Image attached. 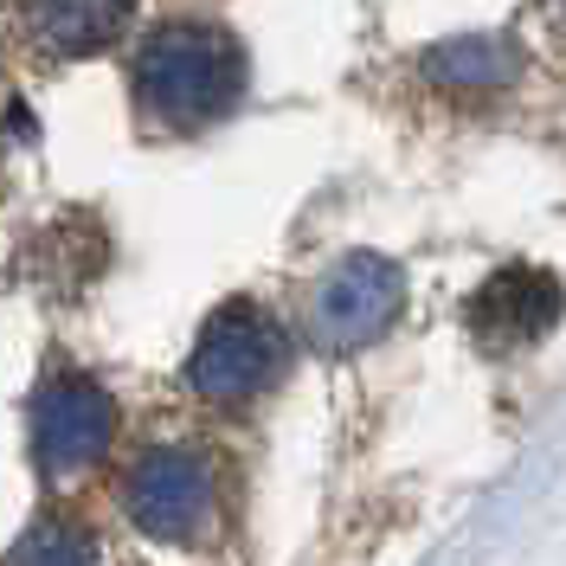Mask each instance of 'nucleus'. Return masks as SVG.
Instances as JSON below:
<instances>
[{"mask_svg":"<svg viewBox=\"0 0 566 566\" xmlns=\"http://www.w3.org/2000/svg\"><path fill=\"white\" fill-rule=\"evenodd\" d=\"M136 109L161 129H207L245 97V45L212 20H161L129 65Z\"/></svg>","mask_w":566,"mask_h":566,"instance_id":"nucleus-1","label":"nucleus"},{"mask_svg":"<svg viewBox=\"0 0 566 566\" xmlns=\"http://www.w3.org/2000/svg\"><path fill=\"white\" fill-rule=\"evenodd\" d=\"M283 367H290V328L277 316H264L258 303H226L207 316L180 374L207 406H245V399L277 387Z\"/></svg>","mask_w":566,"mask_h":566,"instance_id":"nucleus-2","label":"nucleus"},{"mask_svg":"<svg viewBox=\"0 0 566 566\" xmlns=\"http://www.w3.org/2000/svg\"><path fill=\"white\" fill-rule=\"evenodd\" d=\"M123 515L148 541H168V547L207 541L219 522V483H212L207 458L187 444H148L123 470Z\"/></svg>","mask_w":566,"mask_h":566,"instance_id":"nucleus-3","label":"nucleus"},{"mask_svg":"<svg viewBox=\"0 0 566 566\" xmlns=\"http://www.w3.org/2000/svg\"><path fill=\"white\" fill-rule=\"evenodd\" d=\"M399 310H406V277H399V264L374 258V251H354V258H335L316 277L303 322H310V342H316V348L348 354V348L380 342L392 322H399Z\"/></svg>","mask_w":566,"mask_h":566,"instance_id":"nucleus-4","label":"nucleus"},{"mask_svg":"<svg viewBox=\"0 0 566 566\" xmlns=\"http://www.w3.org/2000/svg\"><path fill=\"white\" fill-rule=\"evenodd\" d=\"M116 399L91 374H52L33 392V463L45 476H77L109 451Z\"/></svg>","mask_w":566,"mask_h":566,"instance_id":"nucleus-5","label":"nucleus"},{"mask_svg":"<svg viewBox=\"0 0 566 566\" xmlns=\"http://www.w3.org/2000/svg\"><path fill=\"white\" fill-rule=\"evenodd\" d=\"M566 310V290L554 271L541 264H502L476 283V296L463 303V322H470V342L483 354H522L534 348Z\"/></svg>","mask_w":566,"mask_h":566,"instance_id":"nucleus-6","label":"nucleus"},{"mask_svg":"<svg viewBox=\"0 0 566 566\" xmlns=\"http://www.w3.org/2000/svg\"><path fill=\"white\" fill-rule=\"evenodd\" d=\"M20 13H27L33 45H45L52 59H84L129 27L136 0H20Z\"/></svg>","mask_w":566,"mask_h":566,"instance_id":"nucleus-7","label":"nucleus"},{"mask_svg":"<svg viewBox=\"0 0 566 566\" xmlns=\"http://www.w3.org/2000/svg\"><path fill=\"white\" fill-rule=\"evenodd\" d=\"M424 71H431V84H438V91H451V97H495L502 84H515L522 52H515L509 39L470 33V39L438 45V52L424 59Z\"/></svg>","mask_w":566,"mask_h":566,"instance_id":"nucleus-8","label":"nucleus"},{"mask_svg":"<svg viewBox=\"0 0 566 566\" xmlns=\"http://www.w3.org/2000/svg\"><path fill=\"white\" fill-rule=\"evenodd\" d=\"M0 566H97V547H91V534L65 522V515H39L33 528L13 541V554Z\"/></svg>","mask_w":566,"mask_h":566,"instance_id":"nucleus-9","label":"nucleus"}]
</instances>
